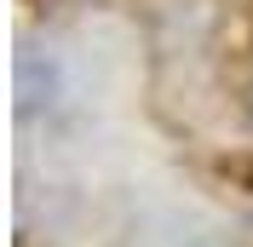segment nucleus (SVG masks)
<instances>
[{
    "instance_id": "obj_1",
    "label": "nucleus",
    "mask_w": 253,
    "mask_h": 247,
    "mask_svg": "<svg viewBox=\"0 0 253 247\" xmlns=\"http://www.w3.org/2000/svg\"><path fill=\"white\" fill-rule=\"evenodd\" d=\"M63 104V69H58V58H41V52H17V109L23 115H41V109H58Z\"/></svg>"
}]
</instances>
